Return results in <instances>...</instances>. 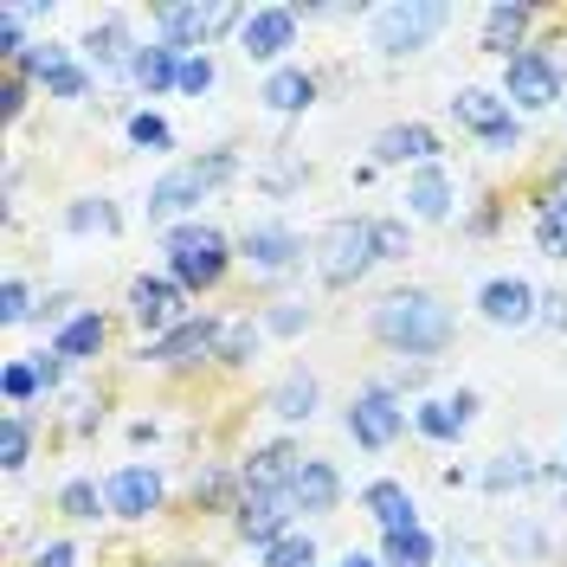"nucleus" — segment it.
<instances>
[{"instance_id": "6", "label": "nucleus", "mask_w": 567, "mask_h": 567, "mask_svg": "<svg viewBox=\"0 0 567 567\" xmlns=\"http://www.w3.org/2000/svg\"><path fill=\"white\" fill-rule=\"evenodd\" d=\"M368 265H381V258H374V219H336L317 246L322 284H329V290H349V284L368 278Z\"/></svg>"}, {"instance_id": "11", "label": "nucleus", "mask_w": 567, "mask_h": 567, "mask_svg": "<svg viewBox=\"0 0 567 567\" xmlns=\"http://www.w3.org/2000/svg\"><path fill=\"white\" fill-rule=\"evenodd\" d=\"M110 516H123V523H148L155 509H162V471H148V464H123V471H110Z\"/></svg>"}, {"instance_id": "19", "label": "nucleus", "mask_w": 567, "mask_h": 567, "mask_svg": "<svg viewBox=\"0 0 567 567\" xmlns=\"http://www.w3.org/2000/svg\"><path fill=\"white\" fill-rule=\"evenodd\" d=\"M529 27H535V7H523V0H496V7H484V33H477V45L509 65V59L523 52V33H529Z\"/></svg>"}, {"instance_id": "5", "label": "nucleus", "mask_w": 567, "mask_h": 567, "mask_svg": "<svg viewBox=\"0 0 567 567\" xmlns=\"http://www.w3.org/2000/svg\"><path fill=\"white\" fill-rule=\"evenodd\" d=\"M452 116H458V123L484 142L491 155H516V148H523V123H516L509 97L491 91V84H464L458 97H452Z\"/></svg>"}, {"instance_id": "18", "label": "nucleus", "mask_w": 567, "mask_h": 567, "mask_svg": "<svg viewBox=\"0 0 567 567\" xmlns=\"http://www.w3.org/2000/svg\"><path fill=\"white\" fill-rule=\"evenodd\" d=\"M406 162H420V168L439 162V136L425 123H388L374 136V168H406Z\"/></svg>"}, {"instance_id": "23", "label": "nucleus", "mask_w": 567, "mask_h": 567, "mask_svg": "<svg viewBox=\"0 0 567 567\" xmlns=\"http://www.w3.org/2000/svg\"><path fill=\"white\" fill-rule=\"evenodd\" d=\"M361 503H368V516H374L388 535L420 529V509H413V496H406V484H393V477H374V484L361 491Z\"/></svg>"}, {"instance_id": "2", "label": "nucleus", "mask_w": 567, "mask_h": 567, "mask_svg": "<svg viewBox=\"0 0 567 567\" xmlns=\"http://www.w3.org/2000/svg\"><path fill=\"white\" fill-rule=\"evenodd\" d=\"M239 175V155L233 148H207V155H194V162H181V168H168V175L148 187V219L162 226V219H181V213H194L200 200H207L219 181Z\"/></svg>"}, {"instance_id": "34", "label": "nucleus", "mask_w": 567, "mask_h": 567, "mask_svg": "<svg viewBox=\"0 0 567 567\" xmlns=\"http://www.w3.org/2000/svg\"><path fill=\"white\" fill-rule=\"evenodd\" d=\"M388 567H432V535L425 529H406V535H388Z\"/></svg>"}, {"instance_id": "24", "label": "nucleus", "mask_w": 567, "mask_h": 567, "mask_svg": "<svg viewBox=\"0 0 567 567\" xmlns=\"http://www.w3.org/2000/svg\"><path fill=\"white\" fill-rule=\"evenodd\" d=\"M297 452L290 445H265V452H251L246 458V471H239V484L246 491H278V496H290V477H297Z\"/></svg>"}, {"instance_id": "30", "label": "nucleus", "mask_w": 567, "mask_h": 567, "mask_svg": "<svg viewBox=\"0 0 567 567\" xmlns=\"http://www.w3.org/2000/svg\"><path fill=\"white\" fill-rule=\"evenodd\" d=\"M59 509H65L71 523H97V509H110V496L91 477H71L65 491H59Z\"/></svg>"}, {"instance_id": "46", "label": "nucleus", "mask_w": 567, "mask_h": 567, "mask_svg": "<svg viewBox=\"0 0 567 567\" xmlns=\"http://www.w3.org/2000/svg\"><path fill=\"white\" fill-rule=\"evenodd\" d=\"M33 567H78V548H71V542H45L33 555Z\"/></svg>"}, {"instance_id": "48", "label": "nucleus", "mask_w": 567, "mask_h": 567, "mask_svg": "<svg viewBox=\"0 0 567 567\" xmlns=\"http://www.w3.org/2000/svg\"><path fill=\"white\" fill-rule=\"evenodd\" d=\"M33 322H52V329H65V322H71V297H65V290H59V297H45Z\"/></svg>"}, {"instance_id": "1", "label": "nucleus", "mask_w": 567, "mask_h": 567, "mask_svg": "<svg viewBox=\"0 0 567 567\" xmlns=\"http://www.w3.org/2000/svg\"><path fill=\"white\" fill-rule=\"evenodd\" d=\"M374 336L388 342L393 354H413V361H432V354L452 349V303L445 297H432V290H388L381 303H374Z\"/></svg>"}, {"instance_id": "13", "label": "nucleus", "mask_w": 567, "mask_h": 567, "mask_svg": "<svg viewBox=\"0 0 567 567\" xmlns=\"http://www.w3.org/2000/svg\"><path fill=\"white\" fill-rule=\"evenodd\" d=\"M290 496L278 491H246L239 503H233V523H239V535H246L251 548H271V542H284L290 535Z\"/></svg>"}, {"instance_id": "42", "label": "nucleus", "mask_w": 567, "mask_h": 567, "mask_svg": "<svg viewBox=\"0 0 567 567\" xmlns=\"http://www.w3.org/2000/svg\"><path fill=\"white\" fill-rule=\"evenodd\" d=\"M27 317H39V310H33V290H27L20 278H7V290H0V322L13 329V322H27Z\"/></svg>"}, {"instance_id": "29", "label": "nucleus", "mask_w": 567, "mask_h": 567, "mask_svg": "<svg viewBox=\"0 0 567 567\" xmlns=\"http://www.w3.org/2000/svg\"><path fill=\"white\" fill-rule=\"evenodd\" d=\"M535 246L542 258H567V194H548L535 207Z\"/></svg>"}, {"instance_id": "40", "label": "nucleus", "mask_w": 567, "mask_h": 567, "mask_svg": "<svg viewBox=\"0 0 567 567\" xmlns=\"http://www.w3.org/2000/svg\"><path fill=\"white\" fill-rule=\"evenodd\" d=\"M65 226H71V233H97V226L110 233V226H116V207H110V200H71Z\"/></svg>"}, {"instance_id": "38", "label": "nucleus", "mask_w": 567, "mask_h": 567, "mask_svg": "<svg viewBox=\"0 0 567 567\" xmlns=\"http://www.w3.org/2000/svg\"><path fill=\"white\" fill-rule=\"evenodd\" d=\"M265 567H317V542L310 535H284L265 548Z\"/></svg>"}, {"instance_id": "45", "label": "nucleus", "mask_w": 567, "mask_h": 567, "mask_svg": "<svg viewBox=\"0 0 567 567\" xmlns=\"http://www.w3.org/2000/svg\"><path fill=\"white\" fill-rule=\"evenodd\" d=\"M20 110H27V78H20V71H7V78H0V116H7V123H20Z\"/></svg>"}, {"instance_id": "14", "label": "nucleus", "mask_w": 567, "mask_h": 567, "mask_svg": "<svg viewBox=\"0 0 567 567\" xmlns=\"http://www.w3.org/2000/svg\"><path fill=\"white\" fill-rule=\"evenodd\" d=\"M219 336H226V322L213 317H187L181 329H168V336H155L148 342V361H162V368H187V361H200V354H219Z\"/></svg>"}, {"instance_id": "7", "label": "nucleus", "mask_w": 567, "mask_h": 567, "mask_svg": "<svg viewBox=\"0 0 567 567\" xmlns=\"http://www.w3.org/2000/svg\"><path fill=\"white\" fill-rule=\"evenodd\" d=\"M406 432V406H400V393L393 388H361L349 400V439L361 445V452H388L393 439Z\"/></svg>"}, {"instance_id": "31", "label": "nucleus", "mask_w": 567, "mask_h": 567, "mask_svg": "<svg viewBox=\"0 0 567 567\" xmlns=\"http://www.w3.org/2000/svg\"><path fill=\"white\" fill-rule=\"evenodd\" d=\"M71 65V52L65 45H52V39H33V45H27V59H20V78H27V84H45V78H52V71H65Z\"/></svg>"}, {"instance_id": "43", "label": "nucleus", "mask_w": 567, "mask_h": 567, "mask_svg": "<svg viewBox=\"0 0 567 567\" xmlns=\"http://www.w3.org/2000/svg\"><path fill=\"white\" fill-rule=\"evenodd\" d=\"M45 91H52V97H65V104H78V97H91V71H84V65L52 71V78H45Z\"/></svg>"}, {"instance_id": "25", "label": "nucleus", "mask_w": 567, "mask_h": 567, "mask_svg": "<svg viewBox=\"0 0 567 567\" xmlns=\"http://www.w3.org/2000/svg\"><path fill=\"white\" fill-rule=\"evenodd\" d=\"M258 97H265V110H278V116H297V110L317 104V78H310L303 65H278L271 78H265Z\"/></svg>"}, {"instance_id": "17", "label": "nucleus", "mask_w": 567, "mask_h": 567, "mask_svg": "<svg viewBox=\"0 0 567 567\" xmlns=\"http://www.w3.org/2000/svg\"><path fill=\"white\" fill-rule=\"evenodd\" d=\"M477 420V393H439V400H420L413 406V425H420L425 439H439V445H458L464 432Z\"/></svg>"}, {"instance_id": "22", "label": "nucleus", "mask_w": 567, "mask_h": 567, "mask_svg": "<svg viewBox=\"0 0 567 567\" xmlns=\"http://www.w3.org/2000/svg\"><path fill=\"white\" fill-rule=\"evenodd\" d=\"M452 175L432 162V168H413V181H406V213L413 219H425V226H439V219H452Z\"/></svg>"}, {"instance_id": "20", "label": "nucleus", "mask_w": 567, "mask_h": 567, "mask_svg": "<svg viewBox=\"0 0 567 567\" xmlns=\"http://www.w3.org/2000/svg\"><path fill=\"white\" fill-rule=\"evenodd\" d=\"M290 503H297L303 516H329V509L342 503V471L329 458H303L297 477H290Z\"/></svg>"}, {"instance_id": "44", "label": "nucleus", "mask_w": 567, "mask_h": 567, "mask_svg": "<svg viewBox=\"0 0 567 567\" xmlns=\"http://www.w3.org/2000/svg\"><path fill=\"white\" fill-rule=\"evenodd\" d=\"M265 329L271 336H297V329H310V310L303 303H278V310H265Z\"/></svg>"}, {"instance_id": "3", "label": "nucleus", "mask_w": 567, "mask_h": 567, "mask_svg": "<svg viewBox=\"0 0 567 567\" xmlns=\"http://www.w3.org/2000/svg\"><path fill=\"white\" fill-rule=\"evenodd\" d=\"M168 278L181 284V290H213V284L226 278V258H233V246H226V233L219 226H207V219H187V226H168Z\"/></svg>"}, {"instance_id": "33", "label": "nucleus", "mask_w": 567, "mask_h": 567, "mask_svg": "<svg viewBox=\"0 0 567 567\" xmlns=\"http://www.w3.org/2000/svg\"><path fill=\"white\" fill-rule=\"evenodd\" d=\"M27 452H33V420H27V413H7V425H0V464L20 471Z\"/></svg>"}, {"instance_id": "10", "label": "nucleus", "mask_w": 567, "mask_h": 567, "mask_svg": "<svg viewBox=\"0 0 567 567\" xmlns=\"http://www.w3.org/2000/svg\"><path fill=\"white\" fill-rule=\"evenodd\" d=\"M297 45V7H251L246 27H239V52L258 59V65H271Z\"/></svg>"}, {"instance_id": "49", "label": "nucleus", "mask_w": 567, "mask_h": 567, "mask_svg": "<svg viewBox=\"0 0 567 567\" xmlns=\"http://www.w3.org/2000/svg\"><path fill=\"white\" fill-rule=\"evenodd\" d=\"M33 368H39V381H45V388H59V381H65V354H33Z\"/></svg>"}, {"instance_id": "21", "label": "nucleus", "mask_w": 567, "mask_h": 567, "mask_svg": "<svg viewBox=\"0 0 567 567\" xmlns=\"http://www.w3.org/2000/svg\"><path fill=\"white\" fill-rule=\"evenodd\" d=\"M136 52L142 45L130 39V20H123V13H110V20H97V27L84 33V59H91L97 71H130Z\"/></svg>"}, {"instance_id": "12", "label": "nucleus", "mask_w": 567, "mask_h": 567, "mask_svg": "<svg viewBox=\"0 0 567 567\" xmlns=\"http://www.w3.org/2000/svg\"><path fill=\"white\" fill-rule=\"evenodd\" d=\"M181 303H187V290H181L175 278H148L142 271L136 284H130V317L148 329V336H168V329H181Z\"/></svg>"}, {"instance_id": "35", "label": "nucleus", "mask_w": 567, "mask_h": 567, "mask_svg": "<svg viewBox=\"0 0 567 567\" xmlns=\"http://www.w3.org/2000/svg\"><path fill=\"white\" fill-rule=\"evenodd\" d=\"M39 388H45V381H39L33 361H7V368H0V393H7V406H27Z\"/></svg>"}, {"instance_id": "41", "label": "nucleus", "mask_w": 567, "mask_h": 567, "mask_svg": "<svg viewBox=\"0 0 567 567\" xmlns=\"http://www.w3.org/2000/svg\"><path fill=\"white\" fill-rule=\"evenodd\" d=\"M213 78H219V71H213V59H207V52L181 59V97H207V91H213Z\"/></svg>"}, {"instance_id": "47", "label": "nucleus", "mask_w": 567, "mask_h": 567, "mask_svg": "<svg viewBox=\"0 0 567 567\" xmlns=\"http://www.w3.org/2000/svg\"><path fill=\"white\" fill-rule=\"evenodd\" d=\"M226 491H233V477H226V471H207V477L194 484V496H200V503H226Z\"/></svg>"}, {"instance_id": "36", "label": "nucleus", "mask_w": 567, "mask_h": 567, "mask_svg": "<svg viewBox=\"0 0 567 567\" xmlns=\"http://www.w3.org/2000/svg\"><path fill=\"white\" fill-rule=\"evenodd\" d=\"M529 477H535L529 452H503V458H496L491 471H484V484H491V491H523Z\"/></svg>"}, {"instance_id": "4", "label": "nucleus", "mask_w": 567, "mask_h": 567, "mask_svg": "<svg viewBox=\"0 0 567 567\" xmlns=\"http://www.w3.org/2000/svg\"><path fill=\"white\" fill-rule=\"evenodd\" d=\"M445 20H452V7H439V0H393V7L368 13V39L381 59H406L445 33Z\"/></svg>"}, {"instance_id": "26", "label": "nucleus", "mask_w": 567, "mask_h": 567, "mask_svg": "<svg viewBox=\"0 0 567 567\" xmlns=\"http://www.w3.org/2000/svg\"><path fill=\"white\" fill-rule=\"evenodd\" d=\"M317 374H310V368H290V374H284L278 388H271V413H278L284 425H297V420H310V413H317Z\"/></svg>"}, {"instance_id": "16", "label": "nucleus", "mask_w": 567, "mask_h": 567, "mask_svg": "<svg viewBox=\"0 0 567 567\" xmlns=\"http://www.w3.org/2000/svg\"><path fill=\"white\" fill-rule=\"evenodd\" d=\"M239 258H246L251 271H290V265H303V239L284 219H265V226H251L246 239H239Z\"/></svg>"}, {"instance_id": "27", "label": "nucleus", "mask_w": 567, "mask_h": 567, "mask_svg": "<svg viewBox=\"0 0 567 567\" xmlns=\"http://www.w3.org/2000/svg\"><path fill=\"white\" fill-rule=\"evenodd\" d=\"M130 78H136L148 97H162V91H181V59L168 52V45H142L136 65H130Z\"/></svg>"}, {"instance_id": "15", "label": "nucleus", "mask_w": 567, "mask_h": 567, "mask_svg": "<svg viewBox=\"0 0 567 567\" xmlns=\"http://www.w3.org/2000/svg\"><path fill=\"white\" fill-rule=\"evenodd\" d=\"M535 284L529 278H491L484 290H477V317L491 322V329H523V322H535Z\"/></svg>"}, {"instance_id": "39", "label": "nucleus", "mask_w": 567, "mask_h": 567, "mask_svg": "<svg viewBox=\"0 0 567 567\" xmlns=\"http://www.w3.org/2000/svg\"><path fill=\"white\" fill-rule=\"evenodd\" d=\"M130 142H136V148H175V130H168V116L136 110V116H130Z\"/></svg>"}, {"instance_id": "8", "label": "nucleus", "mask_w": 567, "mask_h": 567, "mask_svg": "<svg viewBox=\"0 0 567 567\" xmlns=\"http://www.w3.org/2000/svg\"><path fill=\"white\" fill-rule=\"evenodd\" d=\"M503 97L516 110H548L561 97V59H548L542 45H523V52L503 65Z\"/></svg>"}, {"instance_id": "37", "label": "nucleus", "mask_w": 567, "mask_h": 567, "mask_svg": "<svg viewBox=\"0 0 567 567\" xmlns=\"http://www.w3.org/2000/svg\"><path fill=\"white\" fill-rule=\"evenodd\" d=\"M413 251V233H406V219H374V258L381 265H400Z\"/></svg>"}, {"instance_id": "50", "label": "nucleus", "mask_w": 567, "mask_h": 567, "mask_svg": "<svg viewBox=\"0 0 567 567\" xmlns=\"http://www.w3.org/2000/svg\"><path fill=\"white\" fill-rule=\"evenodd\" d=\"M342 567H381V561H368V555H342Z\"/></svg>"}, {"instance_id": "28", "label": "nucleus", "mask_w": 567, "mask_h": 567, "mask_svg": "<svg viewBox=\"0 0 567 567\" xmlns=\"http://www.w3.org/2000/svg\"><path fill=\"white\" fill-rule=\"evenodd\" d=\"M97 349H104V317H97V310H78V317L52 336V354H65V361H91Z\"/></svg>"}, {"instance_id": "9", "label": "nucleus", "mask_w": 567, "mask_h": 567, "mask_svg": "<svg viewBox=\"0 0 567 567\" xmlns=\"http://www.w3.org/2000/svg\"><path fill=\"white\" fill-rule=\"evenodd\" d=\"M213 33H219V7H194V0L155 7V45H168L175 59H194V45H207Z\"/></svg>"}, {"instance_id": "32", "label": "nucleus", "mask_w": 567, "mask_h": 567, "mask_svg": "<svg viewBox=\"0 0 567 567\" xmlns=\"http://www.w3.org/2000/svg\"><path fill=\"white\" fill-rule=\"evenodd\" d=\"M265 342V322H226V336H219V361H233V368H246L251 354Z\"/></svg>"}]
</instances>
